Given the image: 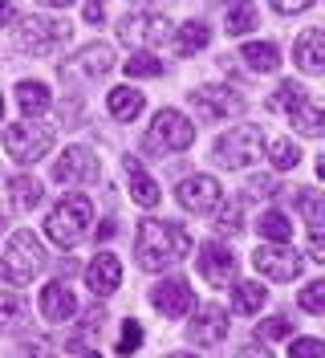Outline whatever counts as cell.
Instances as JSON below:
<instances>
[{
  "mask_svg": "<svg viewBox=\"0 0 325 358\" xmlns=\"http://www.w3.org/2000/svg\"><path fill=\"white\" fill-rule=\"evenodd\" d=\"M192 248V232L183 224H163L154 216L138 220V236H134V261L147 273H163V268L179 265Z\"/></svg>",
  "mask_w": 325,
  "mask_h": 358,
  "instance_id": "cell-1",
  "label": "cell"
},
{
  "mask_svg": "<svg viewBox=\"0 0 325 358\" xmlns=\"http://www.w3.org/2000/svg\"><path fill=\"white\" fill-rule=\"evenodd\" d=\"M45 268V248L41 241L21 228V232H13L8 236V248L0 252V281H8V285H33V277Z\"/></svg>",
  "mask_w": 325,
  "mask_h": 358,
  "instance_id": "cell-2",
  "label": "cell"
},
{
  "mask_svg": "<svg viewBox=\"0 0 325 358\" xmlns=\"http://www.w3.org/2000/svg\"><path fill=\"white\" fill-rule=\"evenodd\" d=\"M195 143V127H192V118H183L179 110H159L154 114V122H151V131H147V138H143V151L154 159H163V155H179V151H187Z\"/></svg>",
  "mask_w": 325,
  "mask_h": 358,
  "instance_id": "cell-3",
  "label": "cell"
},
{
  "mask_svg": "<svg viewBox=\"0 0 325 358\" xmlns=\"http://www.w3.org/2000/svg\"><path fill=\"white\" fill-rule=\"evenodd\" d=\"M94 220V203L86 196H62V200L53 203V212L45 216V232H49V241H57L62 248L78 245L82 241V232L89 228Z\"/></svg>",
  "mask_w": 325,
  "mask_h": 358,
  "instance_id": "cell-4",
  "label": "cell"
},
{
  "mask_svg": "<svg viewBox=\"0 0 325 358\" xmlns=\"http://www.w3.org/2000/svg\"><path fill=\"white\" fill-rule=\"evenodd\" d=\"M69 24L65 21H49V17H24L17 21V49L29 53V57H49V53H57L62 45H69Z\"/></svg>",
  "mask_w": 325,
  "mask_h": 358,
  "instance_id": "cell-5",
  "label": "cell"
},
{
  "mask_svg": "<svg viewBox=\"0 0 325 358\" xmlns=\"http://www.w3.org/2000/svg\"><path fill=\"white\" fill-rule=\"evenodd\" d=\"M118 37L134 49H154L171 37V17L159 8H130L127 17L118 21Z\"/></svg>",
  "mask_w": 325,
  "mask_h": 358,
  "instance_id": "cell-6",
  "label": "cell"
},
{
  "mask_svg": "<svg viewBox=\"0 0 325 358\" xmlns=\"http://www.w3.org/2000/svg\"><path fill=\"white\" fill-rule=\"evenodd\" d=\"M260 147H264V131L260 127H232L228 134H219L216 138V163L219 167H228V171H236V167H248V163H257L260 159Z\"/></svg>",
  "mask_w": 325,
  "mask_h": 358,
  "instance_id": "cell-7",
  "label": "cell"
},
{
  "mask_svg": "<svg viewBox=\"0 0 325 358\" xmlns=\"http://www.w3.org/2000/svg\"><path fill=\"white\" fill-rule=\"evenodd\" d=\"M53 147V127H45V122H33V118H24V122H13L8 131H4V151L17 159V163H37Z\"/></svg>",
  "mask_w": 325,
  "mask_h": 358,
  "instance_id": "cell-8",
  "label": "cell"
},
{
  "mask_svg": "<svg viewBox=\"0 0 325 358\" xmlns=\"http://www.w3.org/2000/svg\"><path fill=\"white\" fill-rule=\"evenodd\" d=\"M187 102H192V110L203 122H219V118H240L244 114V98L228 86H199L187 94Z\"/></svg>",
  "mask_w": 325,
  "mask_h": 358,
  "instance_id": "cell-9",
  "label": "cell"
},
{
  "mask_svg": "<svg viewBox=\"0 0 325 358\" xmlns=\"http://www.w3.org/2000/svg\"><path fill=\"white\" fill-rule=\"evenodd\" d=\"M175 196L195 216H208V212H216L219 203H224V192H219V183L212 176H187L175 187Z\"/></svg>",
  "mask_w": 325,
  "mask_h": 358,
  "instance_id": "cell-10",
  "label": "cell"
},
{
  "mask_svg": "<svg viewBox=\"0 0 325 358\" xmlns=\"http://www.w3.org/2000/svg\"><path fill=\"white\" fill-rule=\"evenodd\" d=\"M195 268H199L203 281H212V285H228V281H236V252H232L228 245H219V241H208V245H199Z\"/></svg>",
  "mask_w": 325,
  "mask_h": 358,
  "instance_id": "cell-11",
  "label": "cell"
},
{
  "mask_svg": "<svg viewBox=\"0 0 325 358\" xmlns=\"http://www.w3.org/2000/svg\"><path fill=\"white\" fill-rule=\"evenodd\" d=\"M102 176V163L89 147H65V155L53 163V179L62 183H94Z\"/></svg>",
  "mask_w": 325,
  "mask_h": 358,
  "instance_id": "cell-12",
  "label": "cell"
},
{
  "mask_svg": "<svg viewBox=\"0 0 325 358\" xmlns=\"http://www.w3.org/2000/svg\"><path fill=\"white\" fill-rule=\"evenodd\" d=\"M252 265L260 268V277H268V281H293L297 273H301V252L297 248H284V245H277V248H257L252 252Z\"/></svg>",
  "mask_w": 325,
  "mask_h": 358,
  "instance_id": "cell-13",
  "label": "cell"
},
{
  "mask_svg": "<svg viewBox=\"0 0 325 358\" xmlns=\"http://www.w3.org/2000/svg\"><path fill=\"white\" fill-rule=\"evenodd\" d=\"M151 306L163 313V317H183V313H192L195 293L183 277H167V281H159L151 289Z\"/></svg>",
  "mask_w": 325,
  "mask_h": 358,
  "instance_id": "cell-14",
  "label": "cell"
},
{
  "mask_svg": "<svg viewBox=\"0 0 325 358\" xmlns=\"http://www.w3.org/2000/svg\"><path fill=\"white\" fill-rule=\"evenodd\" d=\"M224 338H228V313L219 306H203L192 317V326H187V342L192 346H219Z\"/></svg>",
  "mask_w": 325,
  "mask_h": 358,
  "instance_id": "cell-15",
  "label": "cell"
},
{
  "mask_svg": "<svg viewBox=\"0 0 325 358\" xmlns=\"http://www.w3.org/2000/svg\"><path fill=\"white\" fill-rule=\"evenodd\" d=\"M118 281H122V261L114 252H98L86 265V285L94 297H110V293L118 289Z\"/></svg>",
  "mask_w": 325,
  "mask_h": 358,
  "instance_id": "cell-16",
  "label": "cell"
},
{
  "mask_svg": "<svg viewBox=\"0 0 325 358\" xmlns=\"http://www.w3.org/2000/svg\"><path fill=\"white\" fill-rule=\"evenodd\" d=\"M78 69H86L89 78H102V73H110L114 69V49L110 45H86L78 57H69V62H62V78H69V73H78Z\"/></svg>",
  "mask_w": 325,
  "mask_h": 358,
  "instance_id": "cell-17",
  "label": "cell"
},
{
  "mask_svg": "<svg viewBox=\"0 0 325 358\" xmlns=\"http://www.w3.org/2000/svg\"><path fill=\"white\" fill-rule=\"evenodd\" d=\"M41 317L45 322H53V326H65V322H73L78 317V301H73V293L65 289V285H45L41 289Z\"/></svg>",
  "mask_w": 325,
  "mask_h": 358,
  "instance_id": "cell-18",
  "label": "cell"
},
{
  "mask_svg": "<svg viewBox=\"0 0 325 358\" xmlns=\"http://www.w3.org/2000/svg\"><path fill=\"white\" fill-rule=\"evenodd\" d=\"M293 62L305 69V73H322L325 69V33L322 29H305L297 45H293Z\"/></svg>",
  "mask_w": 325,
  "mask_h": 358,
  "instance_id": "cell-19",
  "label": "cell"
},
{
  "mask_svg": "<svg viewBox=\"0 0 325 358\" xmlns=\"http://www.w3.org/2000/svg\"><path fill=\"white\" fill-rule=\"evenodd\" d=\"M122 167H127V179H130V200L143 203V208H154V203H159V183L143 171V163L134 155L122 159Z\"/></svg>",
  "mask_w": 325,
  "mask_h": 358,
  "instance_id": "cell-20",
  "label": "cell"
},
{
  "mask_svg": "<svg viewBox=\"0 0 325 358\" xmlns=\"http://www.w3.org/2000/svg\"><path fill=\"white\" fill-rule=\"evenodd\" d=\"M8 200H13V208H21V212H33L45 200V183L33 176H13L8 179Z\"/></svg>",
  "mask_w": 325,
  "mask_h": 358,
  "instance_id": "cell-21",
  "label": "cell"
},
{
  "mask_svg": "<svg viewBox=\"0 0 325 358\" xmlns=\"http://www.w3.org/2000/svg\"><path fill=\"white\" fill-rule=\"evenodd\" d=\"M289 122H293V131L305 134V138H322L325 134V114H322V106H317L313 98H305L301 106L289 114Z\"/></svg>",
  "mask_w": 325,
  "mask_h": 358,
  "instance_id": "cell-22",
  "label": "cell"
},
{
  "mask_svg": "<svg viewBox=\"0 0 325 358\" xmlns=\"http://www.w3.org/2000/svg\"><path fill=\"white\" fill-rule=\"evenodd\" d=\"M240 57H244V66L257 69V73H273V69L281 66V49L273 41H248L240 49Z\"/></svg>",
  "mask_w": 325,
  "mask_h": 358,
  "instance_id": "cell-23",
  "label": "cell"
},
{
  "mask_svg": "<svg viewBox=\"0 0 325 358\" xmlns=\"http://www.w3.org/2000/svg\"><path fill=\"white\" fill-rule=\"evenodd\" d=\"M17 102H21L24 118H41L45 110H49V90H45V82H21L17 86Z\"/></svg>",
  "mask_w": 325,
  "mask_h": 358,
  "instance_id": "cell-24",
  "label": "cell"
},
{
  "mask_svg": "<svg viewBox=\"0 0 325 358\" xmlns=\"http://www.w3.org/2000/svg\"><path fill=\"white\" fill-rule=\"evenodd\" d=\"M106 110L114 114V118H122V122H130L134 114L143 110V94H138L134 86H118V90H110Z\"/></svg>",
  "mask_w": 325,
  "mask_h": 358,
  "instance_id": "cell-25",
  "label": "cell"
},
{
  "mask_svg": "<svg viewBox=\"0 0 325 358\" xmlns=\"http://www.w3.org/2000/svg\"><path fill=\"white\" fill-rule=\"evenodd\" d=\"M264 285L260 281H232V310L236 313H260L264 306Z\"/></svg>",
  "mask_w": 325,
  "mask_h": 358,
  "instance_id": "cell-26",
  "label": "cell"
},
{
  "mask_svg": "<svg viewBox=\"0 0 325 358\" xmlns=\"http://www.w3.org/2000/svg\"><path fill=\"white\" fill-rule=\"evenodd\" d=\"M208 41H212V29H208L203 21H187L183 29H179V37H175V53L192 57V53H199V49H208Z\"/></svg>",
  "mask_w": 325,
  "mask_h": 358,
  "instance_id": "cell-27",
  "label": "cell"
},
{
  "mask_svg": "<svg viewBox=\"0 0 325 358\" xmlns=\"http://www.w3.org/2000/svg\"><path fill=\"white\" fill-rule=\"evenodd\" d=\"M102 322H106V310H102V306L94 301V306L86 310V317H82V326H78V334H73V338H65V350H69V355L86 350L89 334H98V330H102Z\"/></svg>",
  "mask_w": 325,
  "mask_h": 358,
  "instance_id": "cell-28",
  "label": "cell"
},
{
  "mask_svg": "<svg viewBox=\"0 0 325 358\" xmlns=\"http://www.w3.org/2000/svg\"><path fill=\"white\" fill-rule=\"evenodd\" d=\"M260 236L273 241V245H289V241H293V220H289L284 212H277V208H268V212L260 216Z\"/></svg>",
  "mask_w": 325,
  "mask_h": 358,
  "instance_id": "cell-29",
  "label": "cell"
},
{
  "mask_svg": "<svg viewBox=\"0 0 325 358\" xmlns=\"http://www.w3.org/2000/svg\"><path fill=\"white\" fill-rule=\"evenodd\" d=\"M260 21V13L252 8V4H232L228 8V21H224V29H228V37H240V33H252Z\"/></svg>",
  "mask_w": 325,
  "mask_h": 358,
  "instance_id": "cell-30",
  "label": "cell"
},
{
  "mask_svg": "<svg viewBox=\"0 0 325 358\" xmlns=\"http://www.w3.org/2000/svg\"><path fill=\"white\" fill-rule=\"evenodd\" d=\"M21 322H24V301L17 293H0V334L17 330Z\"/></svg>",
  "mask_w": 325,
  "mask_h": 358,
  "instance_id": "cell-31",
  "label": "cell"
},
{
  "mask_svg": "<svg viewBox=\"0 0 325 358\" xmlns=\"http://www.w3.org/2000/svg\"><path fill=\"white\" fill-rule=\"evenodd\" d=\"M305 98H309V94H305V86H297V82H284V86L277 90L273 98H268V110H284V114H293V110H297V106L305 102Z\"/></svg>",
  "mask_w": 325,
  "mask_h": 358,
  "instance_id": "cell-32",
  "label": "cell"
},
{
  "mask_svg": "<svg viewBox=\"0 0 325 358\" xmlns=\"http://www.w3.org/2000/svg\"><path fill=\"white\" fill-rule=\"evenodd\" d=\"M297 203H301L305 220H309V232H322V216H325V200H322V192L305 187V192H297Z\"/></svg>",
  "mask_w": 325,
  "mask_h": 358,
  "instance_id": "cell-33",
  "label": "cell"
},
{
  "mask_svg": "<svg viewBox=\"0 0 325 358\" xmlns=\"http://www.w3.org/2000/svg\"><path fill=\"white\" fill-rule=\"evenodd\" d=\"M268 159H273L277 171H289V167L301 163V151H297V143H289V138H273V143H268Z\"/></svg>",
  "mask_w": 325,
  "mask_h": 358,
  "instance_id": "cell-34",
  "label": "cell"
},
{
  "mask_svg": "<svg viewBox=\"0 0 325 358\" xmlns=\"http://www.w3.org/2000/svg\"><path fill=\"white\" fill-rule=\"evenodd\" d=\"M163 73V62L154 53H134L127 62V78H159Z\"/></svg>",
  "mask_w": 325,
  "mask_h": 358,
  "instance_id": "cell-35",
  "label": "cell"
},
{
  "mask_svg": "<svg viewBox=\"0 0 325 358\" xmlns=\"http://www.w3.org/2000/svg\"><path fill=\"white\" fill-rule=\"evenodd\" d=\"M297 301H301V310H305V313L322 317V313H325V281H313V285H305Z\"/></svg>",
  "mask_w": 325,
  "mask_h": 358,
  "instance_id": "cell-36",
  "label": "cell"
},
{
  "mask_svg": "<svg viewBox=\"0 0 325 358\" xmlns=\"http://www.w3.org/2000/svg\"><path fill=\"white\" fill-rule=\"evenodd\" d=\"M138 346H143V326H138L134 317H127V322H122V334H118V355L130 358Z\"/></svg>",
  "mask_w": 325,
  "mask_h": 358,
  "instance_id": "cell-37",
  "label": "cell"
},
{
  "mask_svg": "<svg viewBox=\"0 0 325 358\" xmlns=\"http://www.w3.org/2000/svg\"><path fill=\"white\" fill-rule=\"evenodd\" d=\"M289 334H293V322H289V317H268V322L257 326L260 342H277V338H289Z\"/></svg>",
  "mask_w": 325,
  "mask_h": 358,
  "instance_id": "cell-38",
  "label": "cell"
},
{
  "mask_svg": "<svg viewBox=\"0 0 325 358\" xmlns=\"http://www.w3.org/2000/svg\"><path fill=\"white\" fill-rule=\"evenodd\" d=\"M216 232H224V236H236V232H240V208H236V203H219Z\"/></svg>",
  "mask_w": 325,
  "mask_h": 358,
  "instance_id": "cell-39",
  "label": "cell"
},
{
  "mask_svg": "<svg viewBox=\"0 0 325 358\" xmlns=\"http://www.w3.org/2000/svg\"><path fill=\"white\" fill-rule=\"evenodd\" d=\"M322 355H325L322 338H297V342L289 346V358H322Z\"/></svg>",
  "mask_w": 325,
  "mask_h": 358,
  "instance_id": "cell-40",
  "label": "cell"
},
{
  "mask_svg": "<svg viewBox=\"0 0 325 358\" xmlns=\"http://www.w3.org/2000/svg\"><path fill=\"white\" fill-rule=\"evenodd\" d=\"M248 192H252V196H277L281 183H277L273 176H257V179H248Z\"/></svg>",
  "mask_w": 325,
  "mask_h": 358,
  "instance_id": "cell-41",
  "label": "cell"
},
{
  "mask_svg": "<svg viewBox=\"0 0 325 358\" xmlns=\"http://www.w3.org/2000/svg\"><path fill=\"white\" fill-rule=\"evenodd\" d=\"M309 8V0H277L273 4V13H281V17H293V13H305Z\"/></svg>",
  "mask_w": 325,
  "mask_h": 358,
  "instance_id": "cell-42",
  "label": "cell"
},
{
  "mask_svg": "<svg viewBox=\"0 0 325 358\" xmlns=\"http://www.w3.org/2000/svg\"><path fill=\"white\" fill-rule=\"evenodd\" d=\"M82 17H86V24H102L106 21V8L102 4H82Z\"/></svg>",
  "mask_w": 325,
  "mask_h": 358,
  "instance_id": "cell-43",
  "label": "cell"
},
{
  "mask_svg": "<svg viewBox=\"0 0 325 358\" xmlns=\"http://www.w3.org/2000/svg\"><path fill=\"white\" fill-rule=\"evenodd\" d=\"M309 257H313V261H325V236L322 232H309Z\"/></svg>",
  "mask_w": 325,
  "mask_h": 358,
  "instance_id": "cell-44",
  "label": "cell"
},
{
  "mask_svg": "<svg viewBox=\"0 0 325 358\" xmlns=\"http://www.w3.org/2000/svg\"><path fill=\"white\" fill-rule=\"evenodd\" d=\"M73 114H78V98H69V102H62V122H69V127H73V122H78Z\"/></svg>",
  "mask_w": 325,
  "mask_h": 358,
  "instance_id": "cell-45",
  "label": "cell"
},
{
  "mask_svg": "<svg viewBox=\"0 0 325 358\" xmlns=\"http://www.w3.org/2000/svg\"><path fill=\"white\" fill-rule=\"evenodd\" d=\"M236 358H273V355H268V346H244Z\"/></svg>",
  "mask_w": 325,
  "mask_h": 358,
  "instance_id": "cell-46",
  "label": "cell"
},
{
  "mask_svg": "<svg viewBox=\"0 0 325 358\" xmlns=\"http://www.w3.org/2000/svg\"><path fill=\"white\" fill-rule=\"evenodd\" d=\"M13 17H17V8H13V4H0V29L13 24Z\"/></svg>",
  "mask_w": 325,
  "mask_h": 358,
  "instance_id": "cell-47",
  "label": "cell"
},
{
  "mask_svg": "<svg viewBox=\"0 0 325 358\" xmlns=\"http://www.w3.org/2000/svg\"><path fill=\"white\" fill-rule=\"evenodd\" d=\"M110 236H114V220H106L102 228H98V241H110Z\"/></svg>",
  "mask_w": 325,
  "mask_h": 358,
  "instance_id": "cell-48",
  "label": "cell"
},
{
  "mask_svg": "<svg viewBox=\"0 0 325 358\" xmlns=\"http://www.w3.org/2000/svg\"><path fill=\"white\" fill-rule=\"evenodd\" d=\"M82 358H102V355H94V350H86V355H82Z\"/></svg>",
  "mask_w": 325,
  "mask_h": 358,
  "instance_id": "cell-49",
  "label": "cell"
},
{
  "mask_svg": "<svg viewBox=\"0 0 325 358\" xmlns=\"http://www.w3.org/2000/svg\"><path fill=\"white\" fill-rule=\"evenodd\" d=\"M0 118H4V98H0Z\"/></svg>",
  "mask_w": 325,
  "mask_h": 358,
  "instance_id": "cell-50",
  "label": "cell"
},
{
  "mask_svg": "<svg viewBox=\"0 0 325 358\" xmlns=\"http://www.w3.org/2000/svg\"><path fill=\"white\" fill-rule=\"evenodd\" d=\"M171 358H195V355H171Z\"/></svg>",
  "mask_w": 325,
  "mask_h": 358,
  "instance_id": "cell-51",
  "label": "cell"
},
{
  "mask_svg": "<svg viewBox=\"0 0 325 358\" xmlns=\"http://www.w3.org/2000/svg\"><path fill=\"white\" fill-rule=\"evenodd\" d=\"M0 232H4V216H0Z\"/></svg>",
  "mask_w": 325,
  "mask_h": 358,
  "instance_id": "cell-52",
  "label": "cell"
},
{
  "mask_svg": "<svg viewBox=\"0 0 325 358\" xmlns=\"http://www.w3.org/2000/svg\"><path fill=\"white\" fill-rule=\"evenodd\" d=\"M41 358H57V355H41Z\"/></svg>",
  "mask_w": 325,
  "mask_h": 358,
  "instance_id": "cell-53",
  "label": "cell"
}]
</instances>
